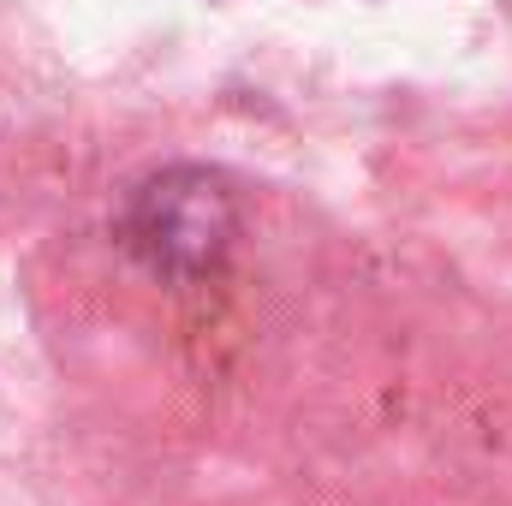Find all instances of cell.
I'll return each mask as SVG.
<instances>
[{"mask_svg": "<svg viewBox=\"0 0 512 506\" xmlns=\"http://www.w3.org/2000/svg\"><path fill=\"white\" fill-rule=\"evenodd\" d=\"M233 233H239L233 197L203 167H173V173L149 179L131 197V215H126L131 251L149 268H167V274L215 268L227 256V245H233Z\"/></svg>", "mask_w": 512, "mask_h": 506, "instance_id": "cell-1", "label": "cell"}]
</instances>
